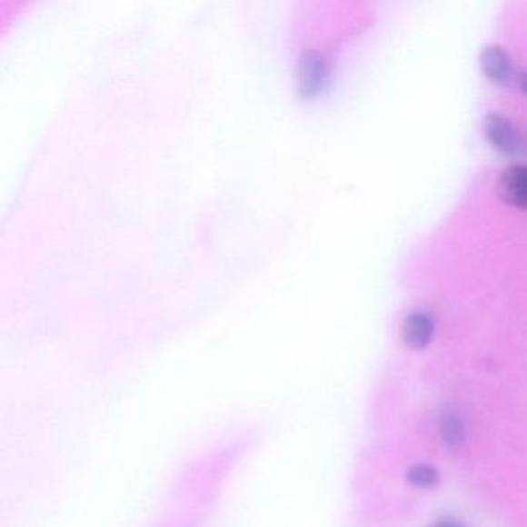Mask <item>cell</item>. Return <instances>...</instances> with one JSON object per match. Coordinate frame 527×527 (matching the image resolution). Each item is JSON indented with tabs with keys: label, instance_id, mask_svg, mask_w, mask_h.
Masks as SVG:
<instances>
[{
	"label": "cell",
	"instance_id": "cell-1",
	"mask_svg": "<svg viewBox=\"0 0 527 527\" xmlns=\"http://www.w3.org/2000/svg\"><path fill=\"white\" fill-rule=\"evenodd\" d=\"M484 129H486L489 143L502 154L515 155V154H522L524 150L522 134L511 119L506 118L504 114H487Z\"/></svg>",
	"mask_w": 527,
	"mask_h": 527
},
{
	"label": "cell",
	"instance_id": "cell-2",
	"mask_svg": "<svg viewBox=\"0 0 527 527\" xmlns=\"http://www.w3.org/2000/svg\"><path fill=\"white\" fill-rule=\"evenodd\" d=\"M496 192L498 197L509 206L527 211V165L507 167L498 178Z\"/></svg>",
	"mask_w": 527,
	"mask_h": 527
},
{
	"label": "cell",
	"instance_id": "cell-3",
	"mask_svg": "<svg viewBox=\"0 0 527 527\" xmlns=\"http://www.w3.org/2000/svg\"><path fill=\"white\" fill-rule=\"evenodd\" d=\"M328 78L325 57L321 53H306L300 59L299 64V87L302 94L306 96H314L322 88L325 87Z\"/></svg>",
	"mask_w": 527,
	"mask_h": 527
},
{
	"label": "cell",
	"instance_id": "cell-4",
	"mask_svg": "<svg viewBox=\"0 0 527 527\" xmlns=\"http://www.w3.org/2000/svg\"><path fill=\"white\" fill-rule=\"evenodd\" d=\"M434 321L429 313L416 311L403 321V339L412 350H424L433 339Z\"/></svg>",
	"mask_w": 527,
	"mask_h": 527
},
{
	"label": "cell",
	"instance_id": "cell-5",
	"mask_svg": "<svg viewBox=\"0 0 527 527\" xmlns=\"http://www.w3.org/2000/svg\"><path fill=\"white\" fill-rule=\"evenodd\" d=\"M481 67L487 78L496 84H507L512 76V59L500 45H489L480 55Z\"/></svg>",
	"mask_w": 527,
	"mask_h": 527
},
{
	"label": "cell",
	"instance_id": "cell-6",
	"mask_svg": "<svg viewBox=\"0 0 527 527\" xmlns=\"http://www.w3.org/2000/svg\"><path fill=\"white\" fill-rule=\"evenodd\" d=\"M441 436L444 440L445 444L450 447H458L462 444L465 440L464 424L461 423V419L456 414H447L441 421Z\"/></svg>",
	"mask_w": 527,
	"mask_h": 527
},
{
	"label": "cell",
	"instance_id": "cell-7",
	"mask_svg": "<svg viewBox=\"0 0 527 527\" xmlns=\"http://www.w3.org/2000/svg\"><path fill=\"white\" fill-rule=\"evenodd\" d=\"M410 482L418 487H432L438 482L440 475L432 465L419 464L414 465L407 473Z\"/></svg>",
	"mask_w": 527,
	"mask_h": 527
},
{
	"label": "cell",
	"instance_id": "cell-8",
	"mask_svg": "<svg viewBox=\"0 0 527 527\" xmlns=\"http://www.w3.org/2000/svg\"><path fill=\"white\" fill-rule=\"evenodd\" d=\"M518 85L522 90V94H527V72L520 73V76H518Z\"/></svg>",
	"mask_w": 527,
	"mask_h": 527
},
{
	"label": "cell",
	"instance_id": "cell-9",
	"mask_svg": "<svg viewBox=\"0 0 527 527\" xmlns=\"http://www.w3.org/2000/svg\"><path fill=\"white\" fill-rule=\"evenodd\" d=\"M434 527H461L460 524H456V522H440V524H438V526H434Z\"/></svg>",
	"mask_w": 527,
	"mask_h": 527
}]
</instances>
